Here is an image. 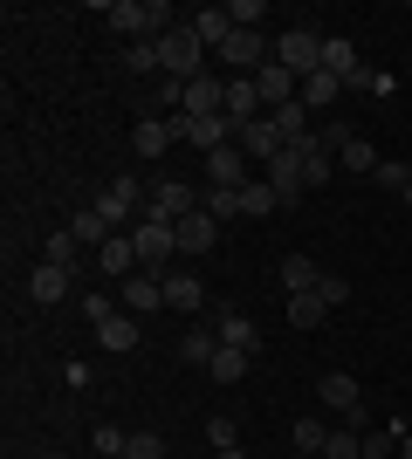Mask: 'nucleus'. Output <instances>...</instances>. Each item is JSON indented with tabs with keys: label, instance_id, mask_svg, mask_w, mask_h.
<instances>
[{
	"label": "nucleus",
	"instance_id": "1",
	"mask_svg": "<svg viewBox=\"0 0 412 459\" xmlns=\"http://www.w3.org/2000/svg\"><path fill=\"white\" fill-rule=\"evenodd\" d=\"M158 62H165V76H172V82H193V76H199L206 41L193 35V21H172V28L158 35Z\"/></svg>",
	"mask_w": 412,
	"mask_h": 459
},
{
	"label": "nucleus",
	"instance_id": "2",
	"mask_svg": "<svg viewBox=\"0 0 412 459\" xmlns=\"http://www.w3.org/2000/svg\"><path fill=\"white\" fill-rule=\"evenodd\" d=\"M110 28L131 35V41H158L172 28V7L165 0H110Z\"/></svg>",
	"mask_w": 412,
	"mask_h": 459
},
{
	"label": "nucleus",
	"instance_id": "3",
	"mask_svg": "<svg viewBox=\"0 0 412 459\" xmlns=\"http://www.w3.org/2000/svg\"><path fill=\"white\" fill-rule=\"evenodd\" d=\"M206 199H199L186 178H152V199H145V220H165V227H179L186 212H199Z\"/></svg>",
	"mask_w": 412,
	"mask_h": 459
},
{
	"label": "nucleus",
	"instance_id": "4",
	"mask_svg": "<svg viewBox=\"0 0 412 459\" xmlns=\"http://www.w3.org/2000/svg\"><path fill=\"white\" fill-rule=\"evenodd\" d=\"M275 62H282L289 76H316V69H323V35H316V28H289V35L275 41Z\"/></svg>",
	"mask_w": 412,
	"mask_h": 459
},
{
	"label": "nucleus",
	"instance_id": "5",
	"mask_svg": "<svg viewBox=\"0 0 412 459\" xmlns=\"http://www.w3.org/2000/svg\"><path fill=\"white\" fill-rule=\"evenodd\" d=\"M131 240H137V268H145V274H158V268H165V261L179 254V233L165 227V220H145Z\"/></svg>",
	"mask_w": 412,
	"mask_h": 459
},
{
	"label": "nucleus",
	"instance_id": "6",
	"mask_svg": "<svg viewBox=\"0 0 412 459\" xmlns=\"http://www.w3.org/2000/svg\"><path fill=\"white\" fill-rule=\"evenodd\" d=\"M220 62L241 69V76H255L261 62H275V56H268V41H261V28H234V35L220 41Z\"/></svg>",
	"mask_w": 412,
	"mask_h": 459
},
{
	"label": "nucleus",
	"instance_id": "7",
	"mask_svg": "<svg viewBox=\"0 0 412 459\" xmlns=\"http://www.w3.org/2000/svg\"><path fill=\"white\" fill-rule=\"evenodd\" d=\"M316 398L330 404V411H337L344 425H351V432L364 425V404H357V377H351V370H330V377L316 384Z\"/></svg>",
	"mask_w": 412,
	"mask_h": 459
},
{
	"label": "nucleus",
	"instance_id": "8",
	"mask_svg": "<svg viewBox=\"0 0 412 459\" xmlns=\"http://www.w3.org/2000/svg\"><path fill=\"white\" fill-rule=\"evenodd\" d=\"M268 186H275V199H282V206H295V199H302V152H289V144H282V152L268 158Z\"/></svg>",
	"mask_w": 412,
	"mask_h": 459
},
{
	"label": "nucleus",
	"instance_id": "9",
	"mask_svg": "<svg viewBox=\"0 0 412 459\" xmlns=\"http://www.w3.org/2000/svg\"><path fill=\"white\" fill-rule=\"evenodd\" d=\"M234 131H241V124H234L227 110H220V117H179V137H186V144H199V152H220Z\"/></svg>",
	"mask_w": 412,
	"mask_h": 459
},
{
	"label": "nucleus",
	"instance_id": "10",
	"mask_svg": "<svg viewBox=\"0 0 412 459\" xmlns=\"http://www.w3.org/2000/svg\"><path fill=\"white\" fill-rule=\"evenodd\" d=\"M255 90H261V103H268V110H282V103H295V96H302V76H289L282 62H261V69H255Z\"/></svg>",
	"mask_w": 412,
	"mask_h": 459
},
{
	"label": "nucleus",
	"instance_id": "11",
	"mask_svg": "<svg viewBox=\"0 0 412 459\" xmlns=\"http://www.w3.org/2000/svg\"><path fill=\"white\" fill-rule=\"evenodd\" d=\"M220 103H227V82H214V76H193L179 90V117H220Z\"/></svg>",
	"mask_w": 412,
	"mask_h": 459
},
{
	"label": "nucleus",
	"instance_id": "12",
	"mask_svg": "<svg viewBox=\"0 0 412 459\" xmlns=\"http://www.w3.org/2000/svg\"><path fill=\"white\" fill-rule=\"evenodd\" d=\"M206 186H248V152L241 144H220V152H206Z\"/></svg>",
	"mask_w": 412,
	"mask_h": 459
},
{
	"label": "nucleus",
	"instance_id": "13",
	"mask_svg": "<svg viewBox=\"0 0 412 459\" xmlns=\"http://www.w3.org/2000/svg\"><path fill=\"white\" fill-rule=\"evenodd\" d=\"M220 110L234 117V124H255V117H268V103H261L255 76H227V103H220Z\"/></svg>",
	"mask_w": 412,
	"mask_h": 459
},
{
	"label": "nucleus",
	"instance_id": "14",
	"mask_svg": "<svg viewBox=\"0 0 412 459\" xmlns=\"http://www.w3.org/2000/svg\"><path fill=\"white\" fill-rule=\"evenodd\" d=\"M76 288V268H56V261H41L35 274H28V302H62Z\"/></svg>",
	"mask_w": 412,
	"mask_h": 459
},
{
	"label": "nucleus",
	"instance_id": "15",
	"mask_svg": "<svg viewBox=\"0 0 412 459\" xmlns=\"http://www.w3.org/2000/svg\"><path fill=\"white\" fill-rule=\"evenodd\" d=\"M152 308H165V281L137 268L131 281H124V316H152Z\"/></svg>",
	"mask_w": 412,
	"mask_h": 459
},
{
	"label": "nucleus",
	"instance_id": "16",
	"mask_svg": "<svg viewBox=\"0 0 412 459\" xmlns=\"http://www.w3.org/2000/svg\"><path fill=\"white\" fill-rule=\"evenodd\" d=\"M172 233H179V254H206L220 240V220H214V212H186Z\"/></svg>",
	"mask_w": 412,
	"mask_h": 459
},
{
	"label": "nucleus",
	"instance_id": "17",
	"mask_svg": "<svg viewBox=\"0 0 412 459\" xmlns=\"http://www.w3.org/2000/svg\"><path fill=\"white\" fill-rule=\"evenodd\" d=\"M172 137H179V124H158V117H137V124H131L137 158H165V152H172Z\"/></svg>",
	"mask_w": 412,
	"mask_h": 459
},
{
	"label": "nucleus",
	"instance_id": "18",
	"mask_svg": "<svg viewBox=\"0 0 412 459\" xmlns=\"http://www.w3.org/2000/svg\"><path fill=\"white\" fill-rule=\"evenodd\" d=\"M234 144H241L248 158H261V165H268V158L282 152V131H275L268 117H255V124H241V137H234Z\"/></svg>",
	"mask_w": 412,
	"mask_h": 459
},
{
	"label": "nucleus",
	"instance_id": "19",
	"mask_svg": "<svg viewBox=\"0 0 412 459\" xmlns=\"http://www.w3.org/2000/svg\"><path fill=\"white\" fill-rule=\"evenodd\" d=\"M97 261H103V274H118V281H131V274H137V240H131V233H110Z\"/></svg>",
	"mask_w": 412,
	"mask_h": 459
},
{
	"label": "nucleus",
	"instance_id": "20",
	"mask_svg": "<svg viewBox=\"0 0 412 459\" xmlns=\"http://www.w3.org/2000/svg\"><path fill=\"white\" fill-rule=\"evenodd\" d=\"M97 212L110 220V227H124V220L137 212V186H131V178H118V186H103V192H97Z\"/></svg>",
	"mask_w": 412,
	"mask_h": 459
},
{
	"label": "nucleus",
	"instance_id": "21",
	"mask_svg": "<svg viewBox=\"0 0 412 459\" xmlns=\"http://www.w3.org/2000/svg\"><path fill=\"white\" fill-rule=\"evenodd\" d=\"M97 350H137V316H103L97 323Z\"/></svg>",
	"mask_w": 412,
	"mask_h": 459
},
{
	"label": "nucleus",
	"instance_id": "22",
	"mask_svg": "<svg viewBox=\"0 0 412 459\" xmlns=\"http://www.w3.org/2000/svg\"><path fill=\"white\" fill-rule=\"evenodd\" d=\"M289 152H302V186H330V152H323V144H316V131L302 137V144H289Z\"/></svg>",
	"mask_w": 412,
	"mask_h": 459
},
{
	"label": "nucleus",
	"instance_id": "23",
	"mask_svg": "<svg viewBox=\"0 0 412 459\" xmlns=\"http://www.w3.org/2000/svg\"><path fill=\"white\" fill-rule=\"evenodd\" d=\"M337 96H344V76H330V69H316V76H302V110H330Z\"/></svg>",
	"mask_w": 412,
	"mask_h": 459
},
{
	"label": "nucleus",
	"instance_id": "24",
	"mask_svg": "<svg viewBox=\"0 0 412 459\" xmlns=\"http://www.w3.org/2000/svg\"><path fill=\"white\" fill-rule=\"evenodd\" d=\"M110 233H118V227H110V220H103L97 206L69 212V240H76V247H83V240H97V254H103V240H110Z\"/></svg>",
	"mask_w": 412,
	"mask_h": 459
},
{
	"label": "nucleus",
	"instance_id": "25",
	"mask_svg": "<svg viewBox=\"0 0 412 459\" xmlns=\"http://www.w3.org/2000/svg\"><path fill=\"white\" fill-rule=\"evenodd\" d=\"M268 124L282 131V144H302V137H310V110H302V96L282 103V110H268Z\"/></svg>",
	"mask_w": 412,
	"mask_h": 459
},
{
	"label": "nucleus",
	"instance_id": "26",
	"mask_svg": "<svg viewBox=\"0 0 412 459\" xmlns=\"http://www.w3.org/2000/svg\"><path fill=\"white\" fill-rule=\"evenodd\" d=\"M214 357H220V336H214V329H193V336L179 343V364H193V370H214Z\"/></svg>",
	"mask_w": 412,
	"mask_h": 459
},
{
	"label": "nucleus",
	"instance_id": "27",
	"mask_svg": "<svg viewBox=\"0 0 412 459\" xmlns=\"http://www.w3.org/2000/svg\"><path fill=\"white\" fill-rule=\"evenodd\" d=\"M316 281H323V268H316L310 254H289V261H282V288H289V295H310Z\"/></svg>",
	"mask_w": 412,
	"mask_h": 459
},
{
	"label": "nucleus",
	"instance_id": "28",
	"mask_svg": "<svg viewBox=\"0 0 412 459\" xmlns=\"http://www.w3.org/2000/svg\"><path fill=\"white\" fill-rule=\"evenodd\" d=\"M220 350H255V323H248V316H241V308H227V316H220Z\"/></svg>",
	"mask_w": 412,
	"mask_h": 459
},
{
	"label": "nucleus",
	"instance_id": "29",
	"mask_svg": "<svg viewBox=\"0 0 412 459\" xmlns=\"http://www.w3.org/2000/svg\"><path fill=\"white\" fill-rule=\"evenodd\" d=\"M193 35L206 41V48H220V41L234 35V21H227V7H199V14H193Z\"/></svg>",
	"mask_w": 412,
	"mask_h": 459
},
{
	"label": "nucleus",
	"instance_id": "30",
	"mask_svg": "<svg viewBox=\"0 0 412 459\" xmlns=\"http://www.w3.org/2000/svg\"><path fill=\"white\" fill-rule=\"evenodd\" d=\"M282 302H289V329H316V323H323V316H330L316 288H310V295H282Z\"/></svg>",
	"mask_w": 412,
	"mask_h": 459
},
{
	"label": "nucleus",
	"instance_id": "31",
	"mask_svg": "<svg viewBox=\"0 0 412 459\" xmlns=\"http://www.w3.org/2000/svg\"><path fill=\"white\" fill-rule=\"evenodd\" d=\"M323 69H330V76H344V82H357V69H364V62H357L351 41H323Z\"/></svg>",
	"mask_w": 412,
	"mask_h": 459
},
{
	"label": "nucleus",
	"instance_id": "32",
	"mask_svg": "<svg viewBox=\"0 0 412 459\" xmlns=\"http://www.w3.org/2000/svg\"><path fill=\"white\" fill-rule=\"evenodd\" d=\"M275 206H282V199H275V186H268V178H261V186H255V178L241 186V212H248V220H268Z\"/></svg>",
	"mask_w": 412,
	"mask_h": 459
},
{
	"label": "nucleus",
	"instance_id": "33",
	"mask_svg": "<svg viewBox=\"0 0 412 459\" xmlns=\"http://www.w3.org/2000/svg\"><path fill=\"white\" fill-rule=\"evenodd\" d=\"M165 302H172V308H199V302H206V288H199L193 274H165Z\"/></svg>",
	"mask_w": 412,
	"mask_h": 459
},
{
	"label": "nucleus",
	"instance_id": "34",
	"mask_svg": "<svg viewBox=\"0 0 412 459\" xmlns=\"http://www.w3.org/2000/svg\"><path fill=\"white\" fill-rule=\"evenodd\" d=\"M323 459H364V432H351V425H337L330 439H323Z\"/></svg>",
	"mask_w": 412,
	"mask_h": 459
},
{
	"label": "nucleus",
	"instance_id": "35",
	"mask_svg": "<svg viewBox=\"0 0 412 459\" xmlns=\"http://www.w3.org/2000/svg\"><path fill=\"white\" fill-rule=\"evenodd\" d=\"M248 364H255V350H220V357H214V377L220 384H241V377H248Z\"/></svg>",
	"mask_w": 412,
	"mask_h": 459
},
{
	"label": "nucleus",
	"instance_id": "36",
	"mask_svg": "<svg viewBox=\"0 0 412 459\" xmlns=\"http://www.w3.org/2000/svg\"><path fill=\"white\" fill-rule=\"evenodd\" d=\"M378 186H385V192H399V199H412V172H406V158H385V165H378Z\"/></svg>",
	"mask_w": 412,
	"mask_h": 459
},
{
	"label": "nucleus",
	"instance_id": "37",
	"mask_svg": "<svg viewBox=\"0 0 412 459\" xmlns=\"http://www.w3.org/2000/svg\"><path fill=\"white\" fill-rule=\"evenodd\" d=\"M378 165H385V158L372 152V137H351V144H344V172H378Z\"/></svg>",
	"mask_w": 412,
	"mask_h": 459
},
{
	"label": "nucleus",
	"instance_id": "38",
	"mask_svg": "<svg viewBox=\"0 0 412 459\" xmlns=\"http://www.w3.org/2000/svg\"><path fill=\"white\" fill-rule=\"evenodd\" d=\"M124 69H131V76H152V69H165V62H158V41H131Z\"/></svg>",
	"mask_w": 412,
	"mask_h": 459
},
{
	"label": "nucleus",
	"instance_id": "39",
	"mask_svg": "<svg viewBox=\"0 0 412 459\" xmlns=\"http://www.w3.org/2000/svg\"><path fill=\"white\" fill-rule=\"evenodd\" d=\"M199 212H214V220H234V212H241V192H234V186H214Z\"/></svg>",
	"mask_w": 412,
	"mask_h": 459
},
{
	"label": "nucleus",
	"instance_id": "40",
	"mask_svg": "<svg viewBox=\"0 0 412 459\" xmlns=\"http://www.w3.org/2000/svg\"><path fill=\"white\" fill-rule=\"evenodd\" d=\"M41 261H56V268H76V240H69V227H62L56 240H41Z\"/></svg>",
	"mask_w": 412,
	"mask_h": 459
},
{
	"label": "nucleus",
	"instance_id": "41",
	"mask_svg": "<svg viewBox=\"0 0 412 459\" xmlns=\"http://www.w3.org/2000/svg\"><path fill=\"white\" fill-rule=\"evenodd\" d=\"M323 439H330L323 419H295V453H323Z\"/></svg>",
	"mask_w": 412,
	"mask_h": 459
},
{
	"label": "nucleus",
	"instance_id": "42",
	"mask_svg": "<svg viewBox=\"0 0 412 459\" xmlns=\"http://www.w3.org/2000/svg\"><path fill=\"white\" fill-rule=\"evenodd\" d=\"M124 459H165V439H158V432H131Z\"/></svg>",
	"mask_w": 412,
	"mask_h": 459
},
{
	"label": "nucleus",
	"instance_id": "43",
	"mask_svg": "<svg viewBox=\"0 0 412 459\" xmlns=\"http://www.w3.org/2000/svg\"><path fill=\"white\" fill-rule=\"evenodd\" d=\"M227 21H234V28H255V21H268V0H234Z\"/></svg>",
	"mask_w": 412,
	"mask_h": 459
},
{
	"label": "nucleus",
	"instance_id": "44",
	"mask_svg": "<svg viewBox=\"0 0 412 459\" xmlns=\"http://www.w3.org/2000/svg\"><path fill=\"white\" fill-rule=\"evenodd\" d=\"M316 295H323V308H344V295H351V281H344V274H323V281H316Z\"/></svg>",
	"mask_w": 412,
	"mask_h": 459
},
{
	"label": "nucleus",
	"instance_id": "45",
	"mask_svg": "<svg viewBox=\"0 0 412 459\" xmlns=\"http://www.w3.org/2000/svg\"><path fill=\"white\" fill-rule=\"evenodd\" d=\"M206 439H214V453H227V446H241V439H234V419H206Z\"/></svg>",
	"mask_w": 412,
	"mask_h": 459
},
{
	"label": "nucleus",
	"instance_id": "46",
	"mask_svg": "<svg viewBox=\"0 0 412 459\" xmlns=\"http://www.w3.org/2000/svg\"><path fill=\"white\" fill-rule=\"evenodd\" d=\"M124 446H131V439H124L118 425H97V453H103V459H118V453H124Z\"/></svg>",
	"mask_w": 412,
	"mask_h": 459
},
{
	"label": "nucleus",
	"instance_id": "47",
	"mask_svg": "<svg viewBox=\"0 0 412 459\" xmlns=\"http://www.w3.org/2000/svg\"><path fill=\"white\" fill-rule=\"evenodd\" d=\"M83 316H90V323H103V316H118V308H110V295H83Z\"/></svg>",
	"mask_w": 412,
	"mask_h": 459
},
{
	"label": "nucleus",
	"instance_id": "48",
	"mask_svg": "<svg viewBox=\"0 0 412 459\" xmlns=\"http://www.w3.org/2000/svg\"><path fill=\"white\" fill-rule=\"evenodd\" d=\"M357 82H364V90H378V96H385V90H392V69H357Z\"/></svg>",
	"mask_w": 412,
	"mask_h": 459
},
{
	"label": "nucleus",
	"instance_id": "49",
	"mask_svg": "<svg viewBox=\"0 0 412 459\" xmlns=\"http://www.w3.org/2000/svg\"><path fill=\"white\" fill-rule=\"evenodd\" d=\"M214 459H248V453H241V446H227V453H214Z\"/></svg>",
	"mask_w": 412,
	"mask_h": 459
},
{
	"label": "nucleus",
	"instance_id": "50",
	"mask_svg": "<svg viewBox=\"0 0 412 459\" xmlns=\"http://www.w3.org/2000/svg\"><path fill=\"white\" fill-rule=\"evenodd\" d=\"M399 459H412V432H406V439H399Z\"/></svg>",
	"mask_w": 412,
	"mask_h": 459
},
{
	"label": "nucleus",
	"instance_id": "51",
	"mask_svg": "<svg viewBox=\"0 0 412 459\" xmlns=\"http://www.w3.org/2000/svg\"><path fill=\"white\" fill-rule=\"evenodd\" d=\"M406 172H412V158H406Z\"/></svg>",
	"mask_w": 412,
	"mask_h": 459
},
{
	"label": "nucleus",
	"instance_id": "52",
	"mask_svg": "<svg viewBox=\"0 0 412 459\" xmlns=\"http://www.w3.org/2000/svg\"><path fill=\"white\" fill-rule=\"evenodd\" d=\"M118 459H124V453H118Z\"/></svg>",
	"mask_w": 412,
	"mask_h": 459
}]
</instances>
